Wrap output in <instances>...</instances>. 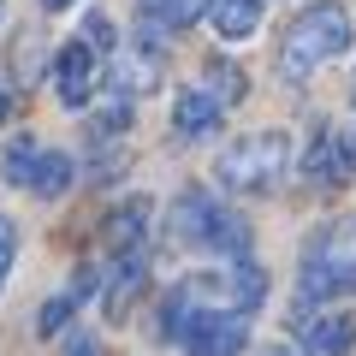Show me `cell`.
<instances>
[{"instance_id":"cell-1","label":"cell","mask_w":356,"mask_h":356,"mask_svg":"<svg viewBox=\"0 0 356 356\" xmlns=\"http://www.w3.org/2000/svg\"><path fill=\"white\" fill-rule=\"evenodd\" d=\"M344 48H350V13H344L339 0H315V6H303V13L285 24L280 65H285V77H309L327 60H339Z\"/></svg>"},{"instance_id":"cell-2","label":"cell","mask_w":356,"mask_h":356,"mask_svg":"<svg viewBox=\"0 0 356 356\" xmlns=\"http://www.w3.org/2000/svg\"><path fill=\"white\" fill-rule=\"evenodd\" d=\"M172 238L191 243V250H220V255H232V261L250 255V226H243L214 191H196V184H184V191L172 196Z\"/></svg>"},{"instance_id":"cell-3","label":"cell","mask_w":356,"mask_h":356,"mask_svg":"<svg viewBox=\"0 0 356 356\" xmlns=\"http://www.w3.org/2000/svg\"><path fill=\"white\" fill-rule=\"evenodd\" d=\"M214 172H220L226 191L261 196V191H273V184L291 172V137H285V131H250V137H238V143L220 149Z\"/></svg>"},{"instance_id":"cell-4","label":"cell","mask_w":356,"mask_h":356,"mask_svg":"<svg viewBox=\"0 0 356 356\" xmlns=\"http://www.w3.org/2000/svg\"><path fill=\"white\" fill-rule=\"evenodd\" d=\"M250 344V315L226 303H196L191 321H184V350L191 356H243Z\"/></svg>"},{"instance_id":"cell-5","label":"cell","mask_w":356,"mask_h":356,"mask_svg":"<svg viewBox=\"0 0 356 356\" xmlns=\"http://www.w3.org/2000/svg\"><path fill=\"white\" fill-rule=\"evenodd\" d=\"M297 344H303V356H344L356 344V315H344V309H303L297 315Z\"/></svg>"},{"instance_id":"cell-6","label":"cell","mask_w":356,"mask_h":356,"mask_svg":"<svg viewBox=\"0 0 356 356\" xmlns=\"http://www.w3.org/2000/svg\"><path fill=\"white\" fill-rule=\"evenodd\" d=\"M54 95H60L65 107H89V95H95V48L89 42H65L60 54H54Z\"/></svg>"},{"instance_id":"cell-7","label":"cell","mask_w":356,"mask_h":356,"mask_svg":"<svg viewBox=\"0 0 356 356\" xmlns=\"http://www.w3.org/2000/svg\"><path fill=\"white\" fill-rule=\"evenodd\" d=\"M350 172H356V161H350V149H344V131L321 125L315 143H309V154H303V178L315 191H332V184H344Z\"/></svg>"},{"instance_id":"cell-8","label":"cell","mask_w":356,"mask_h":356,"mask_svg":"<svg viewBox=\"0 0 356 356\" xmlns=\"http://www.w3.org/2000/svg\"><path fill=\"white\" fill-rule=\"evenodd\" d=\"M149 196H125V202L107 214V243H113V255H143V238H149Z\"/></svg>"},{"instance_id":"cell-9","label":"cell","mask_w":356,"mask_h":356,"mask_svg":"<svg viewBox=\"0 0 356 356\" xmlns=\"http://www.w3.org/2000/svg\"><path fill=\"white\" fill-rule=\"evenodd\" d=\"M172 125H178V137H184V143H196V137H214V131H220V102L208 95L202 83L178 89V102H172Z\"/></svg>"},{"instance_id":"cell-10","label":"cell","mask_w":356,"mask_h":356,"mask_svg":"<svg viewBox=\"0 0 356 356\" xmlns=\"http://www.w3.org/2000/svg\"><path fill=\"white\" fill-rule=\"evenodd\" d=\"M214 0H137V18H143V36L161 30V36H184L196 30V18L208 13Z\"/></svg>"},{"instance_id":"cell-11","label":"cell","mask_w":356,"mask_h":356,"mask_svg":"<svg viewBox=\"0 0 356 356\" xmlns=\"http://www.w3.org/2000/svg\"><path fill=\"white\" fill-rule=\"evenodd\" d=\"M220 297H226V309H238V315H255L261 309V297H267V273H261V261H232L226 273H220Z\"/></svg>"},{"instance_id":"cell-12","label":"cell","mask_w":356,"mask_h":356,"mask_svg":"<svg viewBox=\"0 0 356 356\" xmlns=\"http://www.w3.org/2000/svg\"><path fill=\"white\" fill-rule=\"evenodd\" d=\"M95 285H107V267H83V273H77V280L65 285L60 297H48V303H42V315H36V332H42V339H54V332H60L65 321H72V309L83 303V297L95 291Z\"/></svg>"},{"instance_id":"cell-13","label":"cell","mask_w":356,"mask_h":356,"mask_svg":"<svg viewBox=\"0 0 356 356\" xmlns=\"http://www.w3.org/2000/svg\"><path fill=\"white\" fill-rule=\"evenodd\" d=\"M72 178H77V161H72V154H65V149H42L36 166H30V184H24V191L42 196V202H54V196L72 191Z\"/></svg>"},{"instance_id":"cell-14","label":"cell","mask_w":356,"mask_h":356,"mask_svg":"<svg viewBox=\"0 0 356 356\" xmlns=\"http://www.w3.org/2000/svg\"><path fill=\"white\" fill-rule=\"evenodd\" d=\"M137 285H143V255H119L113 267H107V285H102V309L107 315H125L131 309V297H137Z\"/></svg>"},{"instance_id":"cell-15","label":"cell","mask_w":356,"mask_h":356,"mask_svg":"<svg viewBox=\"0 0 356 356\" xmlns=\"http://www.w3.org/2000/svg\"><path fill=\"white\" fill-rule=\"evenodd\" d=\"M208 13H214V30L226 42H250L261 30V0H214Z\"/></svg>"},{"instance_id":"cell-16","label":"cell","mask_w":356,"mask_h":356,"mask_svg":"<svg viewBox=\"0 0 356 356\" xmlns=\"http://www.w3.org/2000/svg\"><path fill=\"white\" fill-rule=\"evenodd\" d=\"M36 154H42V143L13 137L6 149H0V178H6V184H30V166H36Z\"/></svg>"},{"instance_id":"cell-17","label":"cell","mask_w":356,"mask_h":356,"mask_svg":"<svg viewBox=\"0 0 356 356\" xmlns=\"http://www.w3.org/2000/svg\"><path fill=\"white\" fill-rule=\"evenodd\" d=\"M125 125H131V95H113L102 113L89 119V137H95V143H102V137H125Z\"/></svg>"},{"instance_id":"cell-18","label":"cell","mask_w":356,"mask_h":356,"mask_svg":"<svg viewBox=\"0 0 356 356\" xmlns=\"http://www.w3.org/2000/svg\"><path fill=\"white\" fill-rule=\"evenodd\" d=\"M208 77H214V83H208V95H214L220 107H226V102H238V95H243V72H238L232 60H208Z\"/></svg>"},{"instance_id":"cell-19","label":"cell","mask_w":356,"mask_h":356,"mask_svg":"<svg viewBox=\"0 0 356 356\" xmlns=\"http://www.w3.org/2000/svg\"><path fill=\"white\" fill-rule=\"evenodd\" d=\"M83 42H89V48H102V54H113V48H119L113 18H107V13H89V18H83Z\"/></svg>"},{"instance_id":"cell-20","label":"cell","mask_w":356,"mask_h":356,"mask_svg":"<svg viewBox=\"0 0 356 356\" xmlns=\"http://www.w3.org/2000/svg\"><path fill=\"white\" fill-rule=\"evenodd\" d=\"M13 255H18V226L0 214V285H6V273H13Z\"/></svg>"},{"instance_id":"cell-21","label":"cell","mask_w":356,"mask_h":356,"mask_svg":"<svg viewBox=\"0 0 356 356\" xmlns=\"http://www.w3.org/2000/svg\"><path fill=\"white\" fill-rule=\"evenodd\" d=\"M65 356H95V339H89V332H72V339H65Z\"/></svg>"},{"instance_id":"cell-22","label":"cell","mask_w":356,"mask_h":356,"mask_svg":"<svg viewBox=\"0 0 356 356\" xmlns=\"http://www.w3.org/2000/svg\"><path fill=\"white\" fill-rule=\"evenodd\" d=\"M344 149H350V161H356V119L344 125Z\"/></svg>"},{"instance_id":"cell-23","label":"cell","mask_w":356,"mask_h":356,"mask_svg":"<svg viewBox=\"0 0 356 356\" xmlns=\"http://www.w3.org/2000/svg\"><path fill=\"white\" fill-rule=\"evenodd\" d=\"M261 356H303V350H285V344H267Z\"/></svg>"},{"instance_id":"cell-24","label":"cell","mask_w":356,"mask_h":356,"mask_svg":"<svg viewBox=\"0 0 356 356\" xmlns=\"http://www.w3.org/2000/svg\"><path fill=\"white\" fill-rule=\"evenodd\" d=\"M42 6H48V13H60V6H72V0H42Z\"/></svg>"},{"instance_id":"cell-25","label":"cell","mask_w":356,"mask_h":356,"mask_svg":"<svg viewBox=\"0 0 356 356\" xmlns=\"http://www.w3.org/2000/svg\"><path fill=\"white\" fill-rule=\"evenodd\" d=\"M0 24H6V0H0Z\"/></svg>"}]
</instances>
